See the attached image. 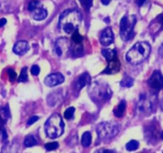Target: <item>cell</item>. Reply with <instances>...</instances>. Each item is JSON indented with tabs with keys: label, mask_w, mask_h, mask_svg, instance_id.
<instances>
[{
	"label": "cell",
	"mask_w": 163,
	"mask_h": 153,
	"mask_svg": "<svg viewBox=\"0 0 163 153\" xmlns=\"http://www.w3.org/2000/svg\"><path fill=\"white\" fill-rule=\"evenodd\" d=\"M33 18L36 21L43 20L47 17V11L44 8H38L33 11Z\"/></svg>",
	"instance_id": "2e32d148"
},
{
	"label": "cell",
	"mask_w": 163,
	"mask_h": 153,
	"mask_svg": "<svg viewBox=\"0 0 163 153\" xmlns=\"http://www.w3.org/2000/svg\"><path fill=\"white\" fill-rule=\"evenodd\" d=\"M38 5H39V2L38 0H32L31 2H29V5H28V10L30 11H32L33 12L34 11H35L36 9L38 8Z\"/></svg>",
	"instance_id": "f546056e"
},
{
	"label": "cell",
	"mask_w": 163,
	"mask_h": 153,
	"mask_svg": "<svg viewBox=\"0 0 163 153\" xmlns=\"http://www.w3.org/2000/svg\"><path fill=\"white\" fill-rule=\"evenodd\" d=\"M62 96V93H59V91L58 92H54V93H51L49 95V97H47V103L49 104L50 106H54L55 105L58 101L61 100V97Z\"/></svg>",
	"instance_id": "e0dca14e"
},
{
	"label": "cell",
	"mask_w": 163,
	"mask_h": 153,
	"mask_svg": "<svg viewBox=\"0 0 163 153\" xmlns=\"http://www.w3.org/2000/svg\"><path fill=\"white\" fill-rule=\"evenodd\" d=\"M29 48L30 46L28 42L26 41H18L14 46L13 51L14 53L18 55H23L28 51Z\"/></svg>",
	"instance_id": "4fadbf2b"
},
{
	"label": "cell",
	"mask_w": 163,
	"mask_h": 153,
	"mask_svg": "<svg viewBox=\"0 0 163 153\" xmlns=\"http://www.w3.org/2000/svg\"><path fill=\"white\" fill-rule=\"evenodd\" d=\"M1 153H19V144L15 142L7 143L2 147Z\"/></svg>",
	"instance_id": "5bb4252c"
},
{
	"label": "cell",
	"mask_w": 163,
	"mask_h": 153,
	"mask_svg": "<svg viewBox=\"0 0 163 153\" xmlns=\"http://www.w3.org/2000/svg\"><path fill=\"white\" fill-rule=\"evenodd\" d=\"M7 140V134L4 129H0V143L4 142Z\"/></svg>",
	"instance_id": "d6a6232c"
},
{
	"label": "cell",
	"mask_w": 163,
	"mask_h": 153,
	"mask_svg": "<svg viewBox=\"0 0 163 153\" xmlns=\"http://www.w3.org/2000/svg\"><path fill=\"white\" fill-rule=\"evenodd\" d=\"M152 109V104L147 96L145 94H141L139 100L137 104V111L140 114H148Z\"/></svg>",
	"instance_id": "52a82bcc"
},
{
	"label": "cell",
	"mask_w": 163,
	"mask_h": 153,
	"mask_svg": "<svg viewBox=\"0 0 163 153\" xmlns=\"http://www.w3.org/2000/svg\"><path fill=\"white\" fill-rule=\"evenodd\" d=\"M7 73H8V76H9V79L11 82H14L16 80L17 78V74L15 72V70L12 69H9L7 70Z\"/></svg>",
	"instance_id": "1f68e13d"
},
{
	"label": "cell",
	"mask_w": 163,
	"mask_h": 153,
	"mask_svg": "<svg viewBox=\"0 0 163 153\" xmlns=\"http://www.w3.org/2000/svg\"><path fill=\"white\" fill-rule=\"evenodd\" d=\"M58 148V144L57 142H51L47 143L46 145H45V148L47 149V151H53V150H55Z\"/></svg>",
	"instance_id": "4dcf8cb0"
},
{
	"label": "cell",
	"mask_w": 163,
	"mask_h": 153,
	"mask_svg": "<svg viewBox=\"0 0 163 153\" xmlns=\"http://www.w3.org/2000/svg\"><path fill=\"white\" fill-rule=\"evenodd\" d=\"M74 112H75V109H74V107H70V108H68L65 111V113H64V116H65L66 119H67V120L71 119V118L74 116Z\"/></svg>",
	"instance_id": "83f0119b"
},
{
	"label": "cell",
	"mask_w": 163,
	"mask_h": 153,
	"mask_svg": "<svg viewBox=\"0 0 163 153\" xmlns=\"http://www.w3.org/2000/svg\"><path fill=\"white\" fill-rule=\"evenodd\" d=\"M28 81V76H27V68L24 67L21 71L20 75L18 77V82H27Z\"/></svg>",
	"instance_id": "4316f807"
},
{
	"label": "cell",
	"mask_w": 163,
	"mask_h": 153,
	"mask_svg": "<svg viewBox=\"0 0 163 153\" xmlns=\"http://www.w3.org/2000/svg\"><path fill=\"white\" fill-rule=\"evenodd\" d=\"M91 141L92 136L90 132H86L83 133V136H82V140H81L82 145H83L84 148H88V147L91 144Z\"/></svg>",
	"instance_id": "d6986e66"
},
{
	"label": "cell",
	"mask_w": 163,
	"mask_h": 153,
	"mask_svg": "<svg viewBox=\"0 0 163 153\" xmlns=\"http://www.w3.org/2000/svg\"><path fill=\"white\" fill-rule=\"evenodd\" d=\"M72 42L74 44H81L83 42V37L78 32V30L72 33Z\"/></svg>",
	"instance_id": "484cf974"
},
{
	"label": "cell",
	"mask_w": 163,
	"mask_h": 153,
	"mask_svg": "<svg viewBox=\"0 0 163 153\" xmlns=\"http://www.w3.org/2000/svg\"><path fill=\"white\" fill-rule=\"evenodd\" d=\"M89 93L94 100L98 102L106 101L111 97L112 92L108 84L95 82L90 88Z\"/></svg>",
	"instance_id": "277c9868"
},
{
	"label": "cell",
	"mask_w": 163,
	"mask_h": 153,
	"mask_svg": "<svg viewBox=\"0 0 163 153\" xmlns=\"http://www.w3.org/2000/svg\"><path fill=\"white\" fill-rule=\"evenodd\" d=\"M38 120V116H31V117L30 118L29 120L27 121V126L32 125V124H34V123H35Z\"/></svg>",
	"instance_id": "e575fe53"
},
{
	"label": "cell",
	"mask_w": 163,
	"mask_h": 153,
	"mask_svg": "<svg viewBox=\"0 0 163 153\" xmlns=\"http://www.w3.org/2000/svg\"><path fill=\"white\" fill-rule=\"evenodd\" d=\"M150 50L151 48L148 42H138L128 51L126 55V60L132 65H139L149 57Z\"/></svg>",
	"instance_id": "7a4b0ae2"
},
{
	"label": "cell",
	"mask_w": 163,
	"mask_h": 153,
	"mask_svg": "<svg viewBox=\"0 0 163 153\" xmlns=\"http://www.w3.org/2000/svg\"><path fill=\"white\" fill-rule=\"evenodd\" d=\"M101 2H102V3H103V4L108 5L109 2H111V0H101Z\"/></svg>",
	"instance_id": "f35d334b"
},
{
	"label": "cell",
	"mask_w": 163,
	"mask_h": 153,
	"mask_svg": "<svg viewBox=\"0 0 163 153\" xmlns=\"http://www.w3.org/2000/svg\"><path fill=\"white\" fill-rule=\"evenodd\" d=\"M139 143L137 140H130V142H128L126 145V148L127 151H133L139 148Z\"/></svg>",
	"instance_id": "d4e9b609"
},
{
	"label": "cell",
	"mask_w": 163,
	"mask_h": 153,
	"mask_svg": "<svg viewBox=\"0 0 163 153\" xmlns=\"http://www.w3.org/2000/svg\"><path fill=\"white\" fill-rule=\"evenodd\" d=\"M161 109H162V110H163V100H162V101H161Z\"/></svg>",
	"instance_id": "60d3db41"
},
{
	"label": "cell",
	"mask_w": 163,
	"mask_h": 153,
	"mask_svg": "<svg viewBox=\"0 0 163 153\" xmlns=\"http://www.w3.org/2000/svg\"><path fill=\"white\" fill-rule=\"evenodd\" d=\"M126 103L124 100L119 103V104L116 107V109H114V115L116 116L117 117H122L126 111Z\"/></svg>",
	"instance_id": "ac0fdd59"
},
{
	"label": "cell",
	"mask_w": 163,
	"mask_h": 153,
	"mask_svg": "<svg viewBox=\"0 0 163 153\" xmlns=\"http://www.w3.org/2000/svg\"><path fill=\"white\" fill-rule=\"evenodd\" d=\"M121 63L118 58H114L113 60L109 61L106 69L104 70L103 73H107V74H115L120 70Z\"/></svg>",
	"instance_id": "7c38bea8"
},
{
	"label": "cell",
	"mask_w": 163,
	"mask_h": 153,
	"mask_svg": "<svg viewBox=\"0 0 163 153\" xmlns=\"http://www.w3.org/2000/svg\"><path fill=\"white\" fill-rule=\"evenodd\" d=\"M114 35L111 28L107 27L105 30H103L100 35V43L104 46H109L114 42Z\"/></svg>",
	"instance_id": "8fae6325"
},
{
	"label": "cell",
	"mask_w": 163,
	"mask_h": 153,
	"mask_svg": "<svg viewBox=\"0 0 163 153\" xmlns=\"http://www.w3.org/2000/svg\"><path fill=\"white\" fill-rule=\"evenodd\" d=\"M65 81L64 76L60 73H55L50 74L45 78V84L49 87H54L62 84Z\"/></svg>",
	"instance_id": "30bf717a"
},
{
	"label": "cell",
	"mask_w": 163,
	"mask_h": 153,
	"mask_svg": "<svg viewBox=\"0 0 163 153\" xmlns=\"http://www.w3.org/2000/svg\"><path fill=\"white\" fill-rule=\"evenodd\" d=\"M8 117H9V111L4 108L0 109V124H5Z\"/></svg>",
	"instance_id": "cb8c5ba5"
},
{
	"label": "cell",
	"mask_w": 163,
	"mask_h": 153,
	"mask_svg": "<svg viewBox=\"0 0 163 153\" xmlns=\"http://www.w3.org/2000/svg\"><path fill=\"white\" fill-rule=\"evenodd\" d=\"M31 72L32 75L37 76L39 74V72H40V68L38 67V65H34L31 67Z\"/></svg>",
	"instance_id": "836d02e7"
},
{
	"label": "cell",
	"mask_w": 163,
	"mask_h": 153,
	"mask_svg": "<svg viewBox=\"0 0 163 153\" xmlns=\"http://www.w3.org/2000/svg\"><path fill=\"white\" fill-rule=\"evenodd\" d=\"M161 139H162V140H163V132H161Z\"/></svg>",
	"instance_id": "b9f144b4"
},
{
	"label": "cell",
	"mask_w": 163,
	"mask_h": 153,
	"mask_svg": "<svg viewBox=\"0 0 163 153\" xmlns=\"http://www.w3.org/2000/svg\"><path fill=\"white\" fill-rule=\"evenodd\" d=\"M121 86L126 87V88H130L134 84V80L133 78H131L130 76L125 75L120 81Z\"/></svg>",
	"instance_id": "44dd1931"
},
{
	"label": "cell",
	"mask_w": 163,
	"mask_h": 153,
	"mask_svg": "<svg viewBox=\"0 0 163 153\" xmlns=\"http://www.w3.org/2000/svg\"><path fill=\"white\" fill-rule=\"evenodd\" d=\"M79 2L86 11H89L90 7H92V0H79Z\"/></svg>",
	"instance_id": "f1b7e54d"
},
{
	"label": "cell",
	"mask_w": 163,
	"mask_h": 153,
	"mask_svg": "<svg viewBox=\"0 0 163 153\" xmlns=\"http://www.w3.org/2000/svg\"><path fill=\"white\" fill-rule=\"evenodd\" d=\"M102 54H103L105 58L108 62L109 61L113 60L114 58H116V51L114 50V49H103L102 50Z\"/></svg>",
	"instance_id": "ffe728a7"
},
{
	"label": "cell",
	"mask_w": 163,
	"mask_h": 153,
	"mask_svg": "<svg viewBox=\"0 0 163 153\" xmlns=\"http://www.w3.org/2000/svg\"><path fill=\"white\" fill-rule=\"evenodd\" d=\"M145 0H136V2L137 4L139 5V7H141V6H142L144 3H145Z\"/></svg>",
	"instance_id": "74e56055"
},
{
	"label": "cell",
	"mask_w": 163,
	"mask_h": 153,
	"mask_svg": "<svg viewBox=\"0 0 163 153\" xmlns=\"http://www.w3.org/2000/svg\"><path fill=\"white\" fill-rule=\"evenodd\" d=\"M70 43L69 41L66 38H60L56 41L55 46H54V51L58 57H63L65 56L68 51L70 50Z\"/></svg>",
	"instance_id": "9c48e42d"
},
{
	"label": "cell",
	"mask_w": 163,
	"mask_h": 153,
	"mask_svg": "<svg viewBox=\"0 0 163 153\" xmlns=\"http://www.w3.org/2000/svg\"><path fill=\"white\" fill-rule=\"evenodd\" d=\"M94 153H115L114 151L112 150H109V149H100V150H98Z\"/></svg>",
	"instance_id": "d590c367"
},
{
	"label": "cell",
	"mask_w": 163,
	"mask_h": 153,
	"mask_svg": "<svg viewBox=\"0 0 163 153\" xmlns=\"http://www.w3.org/2000/svg\"><path fill=\"white\" fill-rule=\"evenodd\" d=\"M90 83V77L87 73H84L79 77L75 84V86L79 90L87 84H89Z\"/></svg>",
	"instance_id": "9a60e30c"
},
{
	"label": "cell",
	"mask_w": 163,
	"mask_h": 153,
	"mask_svg": "<svg viewBox=\"0 0 163 153\" xmlns=\"http://www.w3.org/2000/svg\"><path fill=\"white\" fill-rule=\"evenodd\" d=\"M82 14L76 10H67L63 12L59 18V28L62 31L71 34L78 30L82 23Z\"/></svg>",
	"instance_id": "6da1fadb"
},
{
	"label": "cell",
	"mask_w": 163,
	"mask_h": 153,
	"mask_svg": "<svg viewBox=\"0 0 163 153\" xmlns=\"http://www.w3.org/2000/svg\"><path fill=\"white\" fill-rule=\"evenodd\" d=\"M158 22L161 23V24L163 25V14H161V15L159 16L158 18Z\"/></svg>",
	"instance_id": "ab89813d"
},
{
	"label": "cell",
	"mask_w": 163,
	"mask_h": 153,
	"mask_svg": "<svg viewBox=\"0 0 163 153\" xmlns=\"http://www.w3.org/2000/svg\"><path fill=\"white\" fill-rule=\"evenodd\" d=\"M135 24H136V18L134 15H125L121 19L120 36L123 41H129L133 38Z\"/></svg>",
	"instance_id": "8992f818"
},
{
	"label": "cell",
	"mask_w": 163,
	"mask_h": 153,
	"mask_svg": "<svg viewBox=\"0 0 163 153\" xmlns=\"http://www.w3.org/2000/svg\"><path fill=\"white\" fill-rule=\"evenodd\" d=\"M148 84L154 90H156V91L161 90V89H163L162 74L158 70H155L148 81Z\"/></svg>",
	"instance_id": "ba28073f"
},
{
	"label": "cell",
	"mask_w": 163,
	"mask_h": 153,
	"mask_svg": "<svg viewBox=\"0 0 163 153\" xmlns=\"http://www.w3.org/2000/svg\"><path fill=\"white\" fill-rule=\"evenodd\" d=\"M70 49H71V52L73 53V55L75 56V57L81 56L82 53H83V46L81 44H74V43H73V45L70 46Z\"/></svg>",
	"instance_id": "7402d4cb"
},
{
	"label": "cell",
	"mask_w": 163,
	"mask_h": 153,
	"mask_svg": "<svg viewBox=\"0 0 163 153\" xmlns=\"http://www.w3.org/2000/svg\"><path fill=\"white\" fill-rule=\"evenodd\" d=\"M7 23V19L6 18H0V27H2Z\"/></svg>",
	"instance_id": "8d00e7d4"
},
{
	"label": "cell",
	"mask_w": 163,
	"mask_h": 153,
	"mask_svg": "<svg viewBox=\"0 0 163 153\" xmlns=\"http://www.w3.org/2000/svg\"><path fill=\"white\" fill-rule=\"evenodd\" d=\"M119 124L113 122H102L98 124L96 131L101 140H109L114 138L119 132Z\"/></svg>",
	"instance_id": "5b68a950"
},
{
	"label": "cell",
	"mask_w": 163,
	"mask_h": 153,
	"mask_svg": "<svg viewBox=\"0 0 163 153\" xmlns=\"http://www.w3.org/2000/svg\"><path fill=\"white\" fill-rule=\"evenodd\" d=\"M37 144H38L37 140L34 138V135H29L25 138L24 145L26 147H27V148H31V147L35 146V145H37Z\"/></svg>",
	"instance_id": "603a6c76"
},
{
	"label": "cell",
	"mask_w": 163,
	"mask_h": 153,
	"mask_svg": "<svg viewBox=\"0 0 163 153\" xmlns=\"http://www.w3.org/2000/svg\"><path fill=\"white\" fill-rule=\"evenodd\" d=\"M45 132L48 137L56 139L64 132V122L60 116L55 113L51 116L45 124Z\"/></svg>",
	"instance_id": "3957f363"
}]
</instances>
